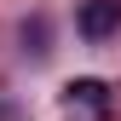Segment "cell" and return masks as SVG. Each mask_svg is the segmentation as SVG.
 <instances>
[{
  "instance_id": "cell-1",
  "label": "cell",
  "mask_w": 121,
  "mask_h": 121,
  "mask_svg": "<svg viewBox=\"0 0 121 121\" xmlns=\"http://www.w3.org/2000/svg\"><path fill=\"white\" fill-rule=\"evenodd\" d=\"M110 86L98 81V75H75V81L58 92V110H64V121H110Z\"/></svg>"
},
{
  "instance_id": "cell-2",
  "label": "cell",
  "mask_w": 121,
  "mask_h": 121,
  "mask_svg": "<svg viewBox=\"0 0 121 121\" xmlns=\"http://www.w3.org/2000/svg\"><path fill=\"white\" fill-rule=\"evenodd\" d=\"M75 29H81L86 40H110L121 29V0H86V6L75 12Z\"/></svg>"
}]
</instances>
